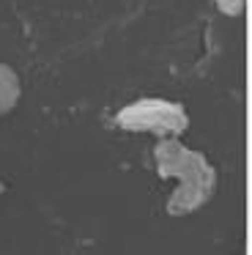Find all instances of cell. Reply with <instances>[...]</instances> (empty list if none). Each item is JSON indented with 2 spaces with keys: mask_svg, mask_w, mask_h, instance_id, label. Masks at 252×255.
Instances as JSON below:
<instances>
[{
  "mask_svg": "<svg viewBox=\"0 0 252 255\" xmlns=\"http://www.w3.org/2000/svg\"><path fill=\"white\" fill-rule=\"evenodd\" d=\"M153 165L159 178L175 181L173 195L167 198L170 217H189L211 203L217 192V167L206 159V154L181 143V137L159 140L153 148Z\"/></svg>",
  "mask_w": 252,
  "mask_h": 255,
  "instance_id": "6da1fadb",
  "label": "cell"
},
{
  "mask_svg": "<svg viewBox=\"0 0 252 255\" xmlns=\"http://www.w3.org/2000/svg\"><path fill=\"white\" fill-rule=\"evenodd\" d=\"M115 127L134 134H153L159 140L181 137L189 129V116L181 102L145 96V99L129 102L115 113Z\"/></svg>",
  "mask_w": 252,
  "mask_h": 255,
  "instance_id": "7a4b0ae2",
  "label": "cell"
},
{
  "mask_svg": "<svg viewBox=\"0 0 252 255\" xmlns=\"http://www.w3.org/2000/svg\"><path fill=\"white\" fill-rule=\"evenodd\" d=\"M22 99V80L14 66L0 61V118L8 116Z\"/></svg>",
  "mask_w": 252,
  "mask_h": 255,
  "instance_id": "3957f363",
  "label": "cell"
},
{
  "mask_svg": "<svg viewBox=\"0 0 252 255\" xmlns=\"http://www.w3.org/2000/svg\"><path fill=\"white\" fill-rule=\"evenodd\" d=\"M214 6H217V11L225 14V17H241L247 0H214Z\"/></svg>",
  "mask_w": 252,
  "mask_h": 255,
  "instance_id": "277c9868",
  "label": "cell"
},
{
  "mask_svg": "<svg viewBox=\"0 0 252 255\" xmlns=\"http://www.w3.org/2000/svg\"><path fill=\"white\" fill-rule=\"evenodd\" d=\"M5 192V184H3V178H0V195H3Z\"/></svg>",
  "mask_w": 252,
  "mask_h": 255,
  "instance_id": "5b68a950",
  "label": "cell"
}]
</instances>
